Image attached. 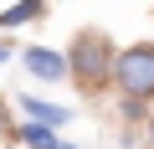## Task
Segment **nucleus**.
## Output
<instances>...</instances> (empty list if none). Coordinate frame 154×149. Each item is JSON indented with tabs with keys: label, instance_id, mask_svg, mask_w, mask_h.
Wrapping results in <instances>:
<instances>
[{
	"label": "nucleus",
	"instance_id": "1",
	"mask_svg": "<svg viewBox=\"0 0 154 149\" xmlns=\"http://www.w3.org/2000/svg\"><path fill=\"white\" fill-rule=\"evenodd\" d=\"M113 88L123 103H154V41H134L113 57Z\"/></svg>",
	"mask_w": 154,
	"mask_h": 149
},
{
	"label": "nucleus",
	"instance_id": "2",
	"mask_svg": "<svg viewBox=\"0 0 154 149\" xmlns=\"http://www.w3.org/2000/svg\"><path fill=\"white\" fill-rule=\"evenodd\" d=\"M113 57L118 51H113V41L103 31H77L72 36V51H67V67H72V77L93 93V88L113 82Z\"/></svg>",
	"mask_w": 154,
	"mask_h": 149
},
{
	"label": "nucleus",
	"instance_id": "3",
	"mask_svg": "<svg viewBox=\"0 0 154 149\" xmlns=\"http://www.w3.org/2000/svg\"><path fill=\"white\" fill-rule=\"evenodd\" d=\"M26 67H31V77H41V82H62L67 77V57L51 51V46H26Z\"/></svg>",
	"mask_w": 154,
	"mask_h": 149
},
{
	"label": "nucleus",
	"instance_id": "4",
	"mask_svg": "<svg viewBox=\"0 0 154 149\" xmlns=\"http://www.w3.org/2000/svg\"><path fill=\"white\" fill-rule=\"evenodd\" d=\"M21 108H26V123H41V129H62L67 118H72V108H57V103H46V98H21Z\"/></svg>",
	"mask_w": 154,
	"mask_h": 149
},
{
	"label": "nucleus",
	"instance_id": "5",
	"mask_svg": "<svg viewBox=\"0 0 154 149\" xmlns=\"http://www.w3.org/2000/svg\"><path fill=\"white\" fill-rule=\"evenodd\" d=\"M46 16V0H16L11 11H0V31H16V26H31Z\"/></svg>",
	"mask_w": 154,
	"mask_h": 149
},
{
	"label": "nucleus",
	"instance_id": "6",
	"mask_svg": "<svg viewBox=\"0 0 154 149\" xmlns=\"http://www.w3.org/2000/svg\"><path fill=\"white\" fill-rule=\"evenodd\" d=\"M21 139H26L31 149H57V144H62V139H57V129H41V123H26V129H21Z\"/></svg>",
	"mask_w": 154,
	"mask_h": 149
},
{
	"label": "nucleus",
	"instance_id": "7",
	"mask_svg": "<svg viewBox=\"0 0 154 149\" xmlns=\"http://www.w3.org/2000/svg\"><path fill=\"white\" fill-rule=\"evenodd\" d=\"M11 139H16V129H11V113L0 108V149H11Z\"/></svg>",
	"mask_w": 154,
	"mask_h": 149
},
{
	"label": "nucleus",
	"instance_id": "8",
	"mask_svg": "<svg viewBox=\"0 0 154 149\" xmlns=\"http://www.w3.org/2000/svg\"><path fill=\"white\" fill-rule=\"evenodd\" d=\"M144 149H154V118H144Z\"/></svg>",
	"mask_w": 154,
	"mask_h": 149
},
{
	"label": "nucleus",
	"instance_id": "9",
	"mask_svg": "<svg viewBox=\"0 0 154 149\" xmlns=\"http://www.w3.org/2000/svg\"><path fill=\"white\" fill-rule=\"evenodd\" d=\"M5 57H11V46H5V41H0V62H5Z\"/></svg>",
	"mask_w": 154,
	"mask_h": 149
},
{
	"label": "nucleus",
	"instance_id": "10",
	"mask_svg": "<svg viewBox=\"0 0 154 149\" xmlns=\"http://www.w3.org/2000/svg\"><path fill=\"white\" fill-rule=\"evenodd\" d=\"M57 149H77V144H57Z\"/></svg>",
	"mask_w": 154,
	"mask_h": 149
}]
</instances>
